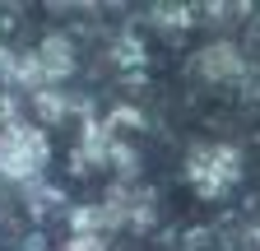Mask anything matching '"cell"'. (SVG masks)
Instances as JSON below:
<instances>
[{"label": "cell", "instance_id": "cell-4", "mask_svg": "<svg viewBox=\"0 0 260 251\" xmlns=\"http://www.w3.org/2000/svg\"><path fill=\"white\" fill-rule=\"evenodd\" d=\"M65 251H103V237L79 233V237H70V246H65Z\"/></svg>", "mask_w": 260, "mask_h": 251}, {"label": "cell", "instance_id": "cell-3", "mask_svg": "<svg viewBox=\"0 0 260 251\" xmlns=\"http://www.w3.org/2000/svg\"><path fill=\"white\" fill-rule=\"evenodd\" d=\"M200 70H205L209 79H233V75H242V56L228 47V42H218V47L200 51Z\"/></svg>", "mask_w": 260, "mask_h": 251}, {"label": "cell", "instance_id": "cell-1", "mask_svg": "<svg viewBox=\"0 0 260 251\" xmlns=\"http://www.w3.org/2000/svg\"><path fill=\"white\" fill-rule=\"evenodd\" d=\"M51 159V144L38 121H5L0 125V177L5 181H38Z\"/></svg>", "mask_w": 260, "mask_h": 251}, {"label": "cell", "instance_id": "cell-2", "mask_svg": "<svg viewBox=\"0 0 260 251\" xmlns=\"http://www.w3.org/2000/svg\"><path fill=\"white\" fill-rule=\"evenodd\" d=\"M186 177H190V186H195L200 196L214 200V196H223L228 186L242 177V153H237L233 144H205V149L190 153Z\"/></svg>", "mask_w": 260, "mask_h": 251}]
</instances>
